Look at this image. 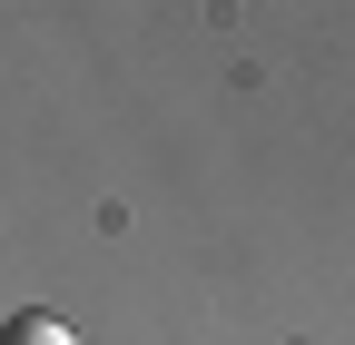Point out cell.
I'll list each match as a JSON object with an SVG mask.
<instances>
[{
    "label": "cell",
    "mask_w": 355,
    "mask_h": 345,
    "mask_svg": "<svg viewBox=\"0 0 355 345\" xmlns=\"http://www.w3.org/2000/svg\"><path fill=\"white\" fill-rule=\"evenodd\" d=\"M0 345H79V335H69L50 306H30V316H10V326H0Z\"/></svg>",
    "instance_id": "1"
}]
</instances>
